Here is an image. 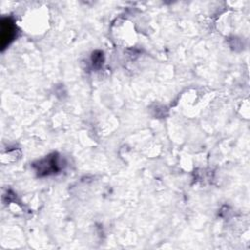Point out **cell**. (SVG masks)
Returning <instances> with one entry per match:
<instances>
[{
	"instance_id": "1",
	"label": "cell",
	"mask_w": 250,
	"mask_h": 250,
	"mask_svg": "<svg viewBox=\"0 0 250 250\" xmlns=\"http://www.w3.org/2000/svg\"><path fill=\"white\" fill-rule=\"evenodd\" d=\"M1 47L6 48L15 38L16 35V25L11 19L5 18L1 21V31H0Z\"/></svg>"
}]
</instances>
